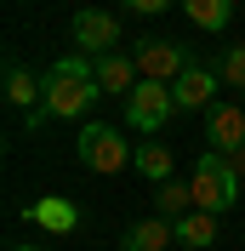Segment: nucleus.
<instances>
[{"label":"nucleus","instance_id":"obj_1","mask_svg":"<svg viewBox=\"0 0 245 251\" xmlns=\"http://www.w3.org/2000/svg\"><path fill=\"white\" fill-rule=\"evenodd\" d=\"M46 114L51 120H80V114L97 103V75H92V57L86 51H69L46 69Z\"/></svg>","mask_w":245,"mask_h":251},{"label":"nucleus","instance_id":"obj_2","mask_svg":"<svg viewBox=\"0 0 245 251\" xmlns=\"http://www.w3.org/2000/svg\"><path fill=\"white\" fill-rule=\"evenodd\" d=\"M188 183H194V205L199 211H211V217H222V211H234V200H240V177H234L228 154H199L194 172H188Z\"/></svg>","mask_w":245,"mask_h":251},{"label":"nucleus","instance_id":"obj_3","mask_svg":"<svg viewBox=\"0 0 245 251\" xmlns=\"http://www.w3.org/2000/svg\"><path fill=\"white\" fill-rule=\"evenodd\" d=\"M125 160H131V149H125V137L114 126H103V120L80 126V166H86V172L114 177V172H125Z\"/></svg>","mask_w":245,"mask_h":251},{"label":"nucleus","instance_id":"obj_4","mask_svg":"<svg viewBox=\"0 0 245 251\" xmlns=\"http://www.w3.org/2000/svg\"><path fill=\"white\" fill-rule=\"evenodd\" d=\"M171 114H177V97H171L166 80H137V92L125 97V126L131 131H160Z\"/></svg>","mask_w":245,"mask_h":251},{"label":"nucleus","instance_id":"obj_5","mask_svg":"<svg viewBox=\"0 0 245 251\" xmlns=\"http://www.w3.org/2000/svg\"><path fill=\"white\" fill-rule=\"evenodd\" d=\"M131 57H137L143 80H166V86H171V80L194 63V51H188L183 40H160V34H148V40H137V46H131Z\"/></svg>","mask_w":245,"mask_h":251},{"label":"nucleus","instance_id":"obj_6","mask_svg":"<svg viewBox=\"0 0 245 251\" xmlns=\"http://www.w3.org/2000/svg\"><path fill=\"white\" fill-rule=\"evenodd\" d=\"M205 143L217 154H240L245 149V103H211L205 109Z\"/></svg>","mask_w":245,"mask_h":251},{"label":"nucleus","instance_id":"obj_7","mask_svg":"<svg viewBox=\"0 0 245 251\" xmlns=\"http://www.w3.org/2000/svg\"><path fill=\"white\" fill-rule=\"evenodd\" d=\"M74 40L86 57H103V51L120 46V17L97 12V6H86V12H74Z\"/></svg>","mask_w":245,"mask_h":251},{"label":"nucleus","instance_id":"obj_8","mask_svg":"<svg viewBox=\"0 0 245 251\" xmlns=\"http://www.w3.org/2000/svg\"><path fill=\"white\" fill-rule=\"evenodd\" d=\"M92 75H97V92L131 97L137 80H143V69H137V57H125V51H103V57H92Z\"/></svg>","mask_w":245,"mask_h":251},{"label":"nucleus","instance_id":"obj_9","mask_svg":"<svg viewBox=\"0 0 245 251\" xmlns=\"http://www.w3.org/2000/svg\"><path fill=\"white\" fill-rule=\"evenodd\" d=\"M217 69H205V63H188L183 75L171 80V97H177V109H211L217 103Z\"/></svg>","mask_w":245,"mask_h":251},{"label":"nucleus","instance_id":"obj_10","mask_svg":"<svg viewBox=\"0 0 245 251\" xmlns=\"http://www.w3.org/2000/svg\"><path fill=\"white\" fill-rule=\"evenodd\" d=\"M166 246H177V223L171 217H143L120 234V251H166Z\"/></svg>","mask_w":245,"mask_h":251},{"label":"nucleus","instance_id":"obj_11","mask_svg":"<svg viewBox=\"0 0 245 251\" xmlns=\"http://www.w3.org/2000/svg\"><path fill=\"white\" fill-rule=\"evenodd\" d=\"M131 166H137V172L148 177L154 188H160V183H171V177H177V160H171V149H166V143H154V137L131 149Z\"/></svg>","mask_w":245,"mask_h":251},{"label":"nucleus","instance_id":"obj_12","mask_svg":"<svg viewBox=\"0 0 245 251\" xmlns=\"http://www.w3.org/2000/svg\"><path fill=\"white\" fill-rule=\"evenodd\" d=\"M154 211H160V217H188V211H199L194 205V183H188V177H171V183H160L154 188Z\"/></svg>","mask_w":245,"mask_h":251},{"label":"nucleus","instance_id":"obj_13","mask_svg":"<svg viewBox=\"0 0 245 251\" xmlns=\"http://www.w3.org/2000/svg\"><path fill=\"white\" fill-rule=\"evenodd\" d=\"M183 12H188V23L194 29H228L234 23V0H183Z\"/></svg>","mask_w":245,"mask_h":251},{"label":"nucleus","instance_id":"obj_14","mask_svg":"<svg viewBox=\"0 0 245 251\" xmlns=\"http://www.w3.org/2000/svg\"><path fill=\"white\" fill-rule=\"evenodd\" d=\"M217 240V217L211 211H188V217H177V246L199 251V246H211Z\"/></svg>","mask_w":245,"mask_h":251},{"label":"nucleus","instance_id":"obj_15","mask_svg":"<svg viewBox=\"0 0 245 251\" xmlns=\"http://www.w3.org/2000/svg\"><path fill=\"white\" fill-rule=\"evenodd\" d=\"M34 223L51 228V234H69V228L80 223V211H74L69 200H34Z\"/></svg>","mask_w":245,"mask_h":251},{"label":"nucleus","instance_id":"obj_16","mask_svg":"<svg viewBox=\"0 0 245 251\" xmlns=\"http://www.w3.org/2000/svg\"><path fill=\"white\" fill-rule=\"evenodd\" d=\"M217 80H222V86H240V92H245V46H228L222 57H217Z\"/></svg>","mask_w":245,"mask_h":251},{"label":"nucleus","instance_id":"obj_17","mask_svg":"<svg viewBox=\"0 0 245 251\" xmlns=\"http://www.w3.org/2000/svg\"><path fill=\"white\" fill-rule=\"evenodd\" d=\"M171 0H125V12H137V17H160Z\"/></svg>","mask_w":245,"mask_h":251},{"label":"nucleus","instance_id":"obj_18","mask_svg":"<svg viewBox=\"0 0 245 251\" xmlns=\"http://www.w3.org/2000/svg\"><path fill=\"white\" fill-rule=\"evenodd\" d=\"M228 166H234V177H245V149H240V154H228Z\"/></svg>","mask_w":245,"mask_h":251},{"label":"nucleus","instance_id":"obj_19","mask_svg":"<svg viewBox=\"0 0 245 251\" xmlns=\"http://www.w3.org/2000/svg\"><path fill=\"white\" fill-rule=\"evenodd\" d=\"M12 251H40V246H12Z\"/></svg>","mask_w":245,"mask_h":251},{"label":"nucleus","instance_id":"obj_20","mask_svg":"<svg viewBox=\"0 0 245 251\" xmlns=\"http://www.w3.org/2000/svg\"><path fill=\"white\" fill-rule=\"evenodd\" d=\"M240 103H245V97H240Z\"/></svg>","mask_w":245,"mask_h":251}]
</instances>
